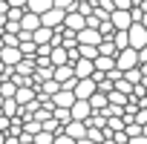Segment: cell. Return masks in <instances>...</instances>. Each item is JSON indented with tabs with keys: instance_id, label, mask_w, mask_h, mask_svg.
<instances>
[{
	"instance_id": "cell-1",
	"label": "cell",
	"mask_w": 147,
	"mask_h": 144,
	"mask_svg": "<svg viewBox=\"0 0 147 144\" xmlns=\"http://www.w3.org/2000/svg\"><path fill=\"white\" fill-rule=\"evenodd\" d=\"M127 43H130V49H144L147 46V29L141 23H133L127 29Z\"/></svg>"
},
{
	"instance_id": "cell-2",
	"label": "cell",
	"mask_w": 147,
	"mask_h": 144,
	"mask_svg": "<svg viewBox=\"0 0 147 144\" xmlns=\"http://www.w3.org/2000/svg\"><path fill=\"white\" fill-rule=\"evenodd\" d=\"M20 61H23V58H20L18 46H3V49H0V63H3L6 69H15Z\"/></svg>"
},
{
	"instance_id": "cell-3",
	"label": "cell",
	"mask_w": 147,
	"mask_h": 144,
	"mask_svg": "<svg viewBox=\"0 0 147 144\" xmlns=\"http://www.w3.org/2000/svg\"><path fill=\"white\" fill-rule=\"evenodd\" d=\"M40 26H46V29L58 32V29H63V15H61L58 9H49L46 15H40Z\"/></svg>"
},
{
	"instance_id": "cell-4",
	"label": "cell",
	"mask_w": 147,
	"mask_h": 144,
	"mask_svg": "<svg viewBox=\"0 0 147 144\" xmlns=\"http://www.w3.org/2000/svg\"><path fill=\"white\" fill-rule=\"evenodd\" d=\"M69 115H72V121L87 124V118L92 115V110H90V104H87V101H75V104L69 107Z\"/></svg>"
},
{
	"instance_id": "cell-5",
	"label": "cell",
	"mask_w": 147,
	"mask_h": 144,
	"mask_svg": "<svg viewBox=\"0 0 147 144\" xmlns=\"http://www.w3.org/2000/svg\"><path fill=\"white\" fill-rule=\"evenodd\" d=\"M72 104H75V95L66 92V89H58V92L52 95V107H55V110H69Z\"/></svg>"
},
{
	"instance_id": "cell-6",
	"label": "cell",
	"mask_w": 147,
	"mask_h": 144,
	"mask_svg": "<svg viewBox=\"0 0 147 144\" xmlns=\"http://www.w3.org/2000/svg\"><path fill=\"white\" fill-rule=\"evenodd\" d=\"M72 78H75V75H72V66L69 63H63V66H55L52 69V81L58 84V87H63L66 81H72Z\"/></svg>"
},
{
	"instance_id": "cell-7",
	"label": "cell",
	"mask_w": 147,
	"mask_h": 144,
	"mask_svg": "<svg viewBox=\"0 0 147 144\" xmlns=\"http://www.w3.org/2000/svg\"><path fill=\"white\" fill-rule=\"evenodd\" d=\"M63 135H69L72 141H75V144H78V141H81V138L87 135V127H84L81 121H69V124L63 127Z\"/></svg>"
},
{
	"instance_id": "cell-8",
	"label": "cell",
	"mask_w": 147,
	"mask_h": 144,
	"mask_svg": "<svg viewBox=\"0 0 147 144\" xmlns=\"http://www.w3.org/2000/svg\"><path fill=\"white\" fill-rule=\"evenodd\" d=\"M49 9H52V0H26V12H29V15H38V17H40V15H46Z\"/></svg>"
},
{
	"instance_id": "cell-9",
	"label": "cell",
	"mask_w": 147,
	"mask_h": 144,
	"mask_svg": "<svg viewBox=\"0 0 147 144\" xmlns=\"http://www.w3.org/2000/svg\"><path fill=\"white\" fill-rule=\"evenodd\" d=\"M63 29H69V32H81L84 29V17L78 15V12H69V15H63Z\"/></svg>"
},
{
	"instance_id": "cell-10",
	"label": "cell",
	"mask_w": 147,
	"mask_h": 144,
	"mask_svg": "<svg viewBox=\"0 0 147 144\" xmlns=\"http://www.w3.org/2000/svg\"><path fill=\"white\" fill-rule=\"evenodd\" d=\"M32 43H35V46H49V43H52V29L38 26V29L32 32Z\"/></svg>"
},
{
	"instance_id": "cell-11",
	"label": "cell",
	"mask_w": 147,
	"mask_h": 144,
	"mask_svg": "<svg viewBox=\"0 0 147 144\" xmlns=\"http://www.w3.org/2000/svg\"><path fill=\"white\" fill-rule=\"evenodd\" d=\"M35 98H38V92H35L32 87H20V89L15 92V104H18V107H26V104L35 101Z\"/></svg>"
},
{
	"instance_id": "cell-12",
	"label": "cell",
	"mask_w": 147,
	"mask_h": 144,
	"mask_svg": "<svg viewBox=\"0 0 147 144\" xmlns=\"http://www.w3.org/2000/svg\"><path fill=\"white\" fill-rule=\"evenodd\" d=\"M92 66H95V72L107 75V72H113V69H115V61H113V58H104V55H98V58L92 61Z\"/></svg>"
},
{
	"instance_id": "cell-13",
	"label": "cell",
	"mask_w": 147,
	"mask_h": 144,
	"mask_svg": "<svg viewBox=\"0 0 147 144\" xmlns=\"http://www.w3.org/2000/svg\"><path fill=\"white\" fill-rule=\"evenodd\" d=\"M18 26H20L23 32H29V35H32V32H35V29L40 26V17H38V15H29V12H26V15L20 17V23H18Z\"/></svg>"
},
{
	"instance_id": "cell-14",
	"label": "cell",
	"mask_w": 147,
	"mask_h": 144,
	"mask_svg": "<svg viewBox=\"0 0 147 144\" xmlns=\"http://www.w3.org/2000/svg\"><path fill=\"white\" fill-rule=\"evenodd\" d=\"M87 130H104L107 127V118H104V112H92L90 118H87V124H84Z\"/></svg>"
},
{
	"instance_id": "cell-15",
	"label": "cell",
	"mask_w": 147,
	"mask_h": 144,
	"mask_svg": "<svg viewBox=\"0 0 147 144\" xmlns=\"http://www.w3.org/2000/svg\"><path fill=\"white\" fill-rule=\"evenodd\" d=\"M75 6H78V0H52V9H58L61 15L75 12Z\"/></svg>"
},
{
	"instance_id": "cell-16",
	"label": "cell",
	"mask_w": 147,
	"mask_h": 144,
	"mask_svg": "<svg viewBox=\"0 0 147 144\" xmlns=\"http://www.w3.org/2000/svg\"><path fill=\"white\" fill-rule=\"evenodd\" d=\"M49 63H52V66H63V63H66V49L52 46V52H49Z\"/></svg>"
},
{
	"instance_id": "cell-17",
	"label": "cell",
	"mask_w": 147,
	"mask_h": 144,
	"mask_svg": "<svg viewBox=\"0 0 147 144\" xmlns=\"http://www.w3.org/2000/svg\"><path fill=\"white\" fill-rule=\"evenodd\" d=\"M98 55H104V58H113V61H115L118 49H115V43H113V40H101V43H98Z\"/></svg>"
},
{
	"instance_id": "cell-18",
	"label": "cell",
	"mask_w": 147,
	"mask_h": 144,
	"mask_svg": "<svg viewBox=\"0 0 147 144\" xmlns=\"http://www.w3.org/2000/svg\"><path fill=\"white\" fill-rule=\"evenodd\" d=\"M127 101H130V98L121 95V92H115V89L107 92V104H110V107H127Z\"/></svg>"
},
{
	"instance_id": "cell-19",
	"label": "cell",
	"mask_w": 147,
	"mask_h": 144,
	"mask_svg": "<svg viewBox=\"0 0 147 144\" xmlns=\"http://www.w3.org/2000/svg\"><path fill=\"white\" fill-rule=\"evenodd\" d=\"M15 92H18V87H15L12 81H0V98H3V101L15 98Z\"/></svg>"
},
{
	"instance_id": "cell-20",
	"label": "cell",
	"mask_w": 147,
	"mask_h": 144,
	"mask_svg": "<svg viewBox=\"0 0 147 144\" xmlns=\"http://www.w3.org/2000/svg\"><path fill=\"white\" fill-rule=\"evenodd\" d=\"M0 115H6V118H15V115H18V104H15V98L3 101V107H0Z\"/></svg>"
},
{
	"instance_id": "cell-21",
	"label": "cell",
	"mask_w": 147,
	"mask_h": 144,
	"mask_svg": "<svg viewBox=\"0 0 147 144\" xmlns=\"http://www.w3.org/2000/svg\"><path fill=\"white\" fill-rule=\"evenodd\" d=\"M52 118H55V121L61 124V130H63V127H66V124L72 121V115H69V110H52Z\"/></svg>"
},
{
	"instance_id": "cell-22",
	"label": "cell",
	"mask_w": 147,
	"mask_h": 144,
	"mask_svg": "<svg viewBox=\"0 0 147 144\" xmlns=\"http://www.w3.org/2000/svg\"><path fill=\"white\" fill-rule=\"evenodd\" d=\"M121 78H124V81H127L130 87H138V84H141V72H138V66H136V69H130V72H124Z\"/></svg>"
},
{
	"instance_id": "cell-23",
	"label": "cell",
	"mask_w": 147,
	"mask_h": 144,
	"mask_svg": "<svg viewBox=\"0 0 147 144\" xmlns=\"http://www.w3.org/2000/svg\"><path fill=\"white\" fill-rule=\"evenodd\" d=\"M78 55L84 61H95L98 58V46H78Z\"/></svg>"
},
{
	"instance_id": "cell-24",
	"label": "cell",
	"mask_w": 147,
	"mask_h": 144,
	"mask_svg": "<svg viewBox=\"0 0 147 144\" xmlns=\"http://www.w3.org/2000/svg\"><path fill=\"white\" fill-rule=\"evenodd\" d=\"M23 133H26V135H32V138H35V135H38V133H40V121H38V118H29V121H26V124H23Z\"/></svg>"
},
{
	"instance_id": "cell-25",
	"label": "cell",
	"mask_w": 147,
	"mask_h": 144,
	"mask_svg": "<svg viewBox=\"0 0 147 144\" xmlns=\"http://www.w3.org/2000/svg\"><path fill=\"white\" fill-rule=\"evenodd\" d=\"M0 40H3V46H18V35H12V32H3Z\"/></svg>"
},
{
	"instance_id": "cell-26",
	"label": "cell",
	"mask_w": 147,
	"mask_h": 144,
	"mask_svg": "<svg viewBox=\"0 0 147 144\" xmlns=\"http://www.w3.org/2000/svg\"><path fill=\"white\" fill-rule=\"evenodd\" d=\"M133 124H138V127H144V124H147V110H138V112L133 115Z\"/></svg>"
},
{
	"instance_id": "cell-27",
	"label": "cell",
	"mask_w": 147,
	"mask_h": 144,
	"mask_svg": "<svg viewBox=\"0 0 147 144\" xmlns=\"http://www.w3.org/2000/svg\"><path fill=\"white\" fill-rule=\"evenodd\" d=\"M52 144H75V141H72L69 135H63V133H58V135L52 138Z\"/></svg>"
},
{
	"instance_id": "cell-28",
	"label": "cell",
	"mask_w": 147,
	"mask_h": 144,
	"mask_svg": "<svg viewBox=\"0 0 147 144\" xmlns=\"http://www.w3.org/2000/svg\"><path fill=\"white\" fill-rule=\"evenodd\" d=\"M9 124H12V118H6V115H0V133H9Z\"/></svg>"
},
{
	"instance_id": "cell-29",
	"label": "cell",
	"mask_w": 147,
	"mask_h": 144,
	"mask_svg": "<svg viewBox=\"0 0 147 144\" xmlns=\"http://www.w3.org/2000/svg\"><path fill=\"white\" fill-rule=\"evenodd\" d=\"M141 26H144V29H147V12H144V15H141Z\"/></svg>"
},
{
	"instance_id": "cell-30",
	"label": "cell",
	"mask_w": 147,
	"mask_h": 144,
	"mask_svg": "<svg viewBox=\"0 0 147 144\" xmlns=\"http://www.w3.org/2000/svg\"><path fill=\"white\" fill-rule=\"evenodd\" d=\"M78 144H92V141H87V138H81V141H78Z\"/></svg>"
},
{
	"instance_id": "cell-31",
	"label": "cell",
	"mask_w": 147,
	"mask_h": 144,
	"mask_svg": "<svg viewBox=\"0 0 147 144\" xmlns=\"http://www.w3.org/2000/svg\"><path fill=\"white\" fill-rule=\"evenodd\" d=\"M3 141H6V135H3V133H0V144H3Z\"/></svg>"
}]
</instances>
